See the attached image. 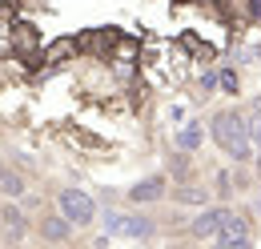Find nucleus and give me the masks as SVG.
Listing matches in <instances>:
<instances>
[{
  "label": "nucleus",
  "instance_id": "0eeeda50",
  "mask_svg": "<svg viewBox=\"0 0 261 249\" xmlns=\"http://www.w3.org/2000/svg\"><path fill=\"white\" fill-rule=\"evenodd\" d=\"M161 193H165L161 177H145V181H137V185L129 189V201H133V205H141V201H157Z\"/></svg>",
  "mask_w": 261,
  "mask_h": 249
},
{
  "label": "nucleus",
  "instance_id": "39448f33",
  "mask_svg": "<svg viewBox=\"0 0 261 249\" xmlns=\"http://www.w3.org/2000/svg\"><path fill=\"white\" fill-rule=\"evenodd\" d=\"M217 237H221V245H233V241H249V225H245V217H237V213H225L221 229H217Z\"/></svg>",
  "mask_w": 261,
  "mask_h": 249
},
{
  "label": "nucleus",
  "instance_id": "ddd939ff",
  "mask_svg": "<svg viewBox=\"0 0 261 249\" xmlns=\"http://www.w3.org/2000/svg\"><path fill=\"white\" fill-rule=\"evenodd\" d=\"M65 53H72V40H57V44H53V48H48V53H44V61L53 64V61H61V57H65Z\"/></svg>",
  "mask_w": 261,
  "mask_h": 249
},
{
  "label": "nucleus",
  "instance_id": "f03ea898",
  "mask_svg": "<svg viewBox=\"0 0 261 249\" xmlns=\"http://www.w3.org/2000/svg\"><path fill=\"white\" fill-rule=\"evenodd\" d=\"M61 213H65L72 225H89V221L97 217V201L85 193V189H61Z\"/></svg>",
  "mask_w": 261,
  "mask_h": 249
},
{
  "label": "nucleus",
  "instance_id": "f8f14e48",
  "mask_svg": "<svg viewBox=\"0 0 261 249\" xmlns=\"http://www.w3.org/2000/svg\"><path fill=\"white\" fill-rule=\"evenodd\" d=\"M245 124H249V137H253V141H261V101L249 109V121H245Z\"/></svg>",
  "mask_w": 261,
  "mask_h": 249
},
{
  "label": "nucleus",
  "instance_id": "9b49d317",
  "mask_svg": "<svg viewBox=\"0 0 261 249\" xmlns=\"http://www.w3.org/2000/svg\"><path fill=\"white\" fill-rule=\"evenodd\" d=\"M4 225H8V237H12V241L24 233V217H20L16 209H8V213H4Z\"/></svg>",
  "mask_w": 261,
  "mask_h": 249
},
{
  "label": "nucleus",
  "instance_id": "f257e3e1",
  "mask_svg": "<svg viewBox=\"0 0 261 249\" xmlns=\"http://www.w3.org/2000/svg\"><path fill=\"white\" fill-rule=\"evenodd\" d=\"M213 137H217V145L225 149L233 161H249V124L241 121L237 113H217L213 117Z\"/></svg>",
  "mask_w": 261,
  "mask_h": 249
},
{
  "label": "nucleus",
  "instance_id": "423d86ee",
  "mask_svg": "<svg viewBox=\"0 0 261 249\" xmlns=\"http://www.w3.org/2000/svg\"><path fill=\"white\" fill-rule=\"evenodd\" d=\"M68 233H72V221L65 213H57V217H40V237L44 241H65Z\"/></svg>",
  "mask_w": 261,
  "mask_h": 249
},
{
  "label": "nucleus",
  "instance_id": "1a4fd4ad",
  "mask_svg": "<svg viewBox=\"0 0 261 249\" xmlns=\"http://www.w3.org/2000/svg\"><path fill=\"white\" fill-rule=\"evenodd\" d=\"M201 137H205V133H201V121H189L177 133V149H181V153H193V149H201Z\"/></svg>",
  "mask_w": 261,
  "mask_h": 249
},
{
  "label": "nucleus",
  "instance_id": "dca6fc26",
  "mask_svg": "<svg viewBox=\"0 0 261 249\" xmlns=\"http://www.w3.org/2000/svg\"><path fill=\"white\" fill-rule=\"evenodd\" d=\"M4 48H12V29L0 32V53H4Z\"/></svg>",
  "mask_w": 261,
  "mask_h": 249
},
{
  "label": "nucleus",
  "instance_id": "f3484780",
  "mask_svg": "<svg viewBox=\"0 0 261 249\" xmlns=\"http://www.w3.org/2000/svg\"><path fill=\"white\" fill-rule=\"evenodd\" d=\"M217 249H249V241H233V245H217Z\"/></svg>",
  "mask_w": 261,
  "mask_h": 249
},
{
  "label": "nucleus",
  "instance_id": "9d476101",
  "mask_svg": "<svg viewBox=\"0 0 261 249\" xmlns=\"http://www.w3.org/2000/svg\"><path fill=\"white\" fill-rule=\"evenodd\" d=\"M12 48H16V53H33V48H36L33 24H16V29H12Z\"/></svg>",
  "mask_w": 261,
  "mask_h": 249
},
{
  "label": "nucleus",
  "instance_id": "6e6552de",
  "mask_svg": "<svg viewBox=\"0 0 261 249\" xmlns=\"http://www.w3.org/2000/svg\"><path fill=\"white\" fill-rule=\"evenodd\" d=\"M0 193H4V197H20V193H24V177H20L12 165H0Z\"/></svg>",
  "mask_w": 261,
  "mask_h": 249
},
{
  "label": "nucleus",
  "instance_id": "4468645a",
  "mask_svg": "<svg viewBox=\"0 0 261 249\" xmlns=\"http://www.w3.org/2000/svg\"><path fill=\"white\" fill-rule=\"evenodd\" d=\"M177 197H181V201H189V205H197V201L205 205V189H181Z\"/></svg>",
  "mask_w": 261,
  "mask_h": 249
},
{
  "label": "nucleus",
  "instance_id": "7ed1b4c3",
  "mask_svg": "<svg viewBox=\"0 0 261 249\" xmlns=\"http://www.w3.org/2000/svg\"><path fill=\"white\" fill-rule=\"evenodd\" d=\"M113 233H125V237H149L153 233V221L149 217H109Z\"/></svg>",
  "mask_w": 261,
  "mask_h": 249
},
{
  "label": "nucleus",
  "instance_id": "20e7f679",
  "mask_svg": "<svg viewBox=\"0 0 261 249\" xmlns=\"http://www.w3.org/2000/svg\"><path fill=\"white\" fill-rule=\"evenodd\" d=\"M221 221H225V209H205V213H197L193 217V237H217V229H221Z\"/></svg>",
  "mask_w": 261,
  "mask_h": 249
},
{
  "label": "nucleus",
  "instance_id": "a211bd4d",
  "mask_svg": "<svg viewBox=\"0 0 261 249\" xmlns=\"http://www.w3.org/2000/svg\"><path fill=\"white\" fill-rule=\"evenodd\" d=\"M257 177H261V157H257Z\"/></svg>",
  "mask_w": 261,
  "mask_h": 249
},
{
  "label": "nucleus",
  "instance_id": "2eb2a0df",
  "mask_svg": "<svg viewBox=\"0 0 261 249\" xmlns=\"http://www.w3.org/2000/svg\"><path fill=\"white\" fill-rule=\"evenodd\" d=\"M221 85H225L229 93H237V77H233V72H221Z\"/></svg>",
  "mask_w": 261,
  "mask_h": 249
}]
</instances>
